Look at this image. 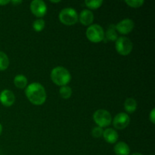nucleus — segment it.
<instances>
[{
  "label": "nucleus",
  "instance_id": "nucleus-4",
  "mask_svg": "<svg viewBox=\"0 0 155 155\" xmlns=\"http://www.w3.org/2000/svg\"><path fill=\"white\" fill-rule=\"evenodd\" d=\"M86 37L92 42H99L103 41L104 38V31L99 24H91L86 30Z\"/></svg>",
  "mask_w": 155,
  "mask_h": 155
},
{
  "label": "nucleus",
  "instance_id": "nucleus-3",
  "mask_svg": "<svg viewBox=\"0 0 155 155\" xmlns=\"http://www.w3.org/2000/svg\"><path fill=\"white\" fill-rule=\"evenodd\" d=\"M58 17L61 22L68 26L74 25L79 20V16L77 11L72 8H63L59 13Z\"/></svg>",
  "mask_w": 155,
  "mask_h": 155
},
{
  "label": "nucleus",
  "instance_id": "nucleus-15",
  "mask_svg": "<svg viewBox=\"0 0 155 155\" xmlns=\"http://www.w3.org/2000/svg\"><path fill=\"white\" fill-rule=\"evenodd\" d=\"M124 107L128 113H133L137 108V101L133 98H128L124 102Z\"/></svg>",
  "mask_w": 155,
  "mask_h": 155
},
{
  "label": "nucleus",
  "instance_id": "nucleus-14",
  "mask_svg": "<svg viewBox=\"0 0 155 155\" xmlns=\"http://www.w3.org/2000/svg\"><path fill=\"white\" fill-rule=\"evenodd\" d=\"M117 39L118 35L115 29V25L110 24L106 33H104V38L103 41L104 42H107V41H116Z\"/></svg>",
  "mask_w": 155,
  "mask_h": 155
},
{
  "label": "nucleus",
  "instance_id": "nucleus-13",
  "mask_svg": "<svg viewBox=\"0 0 155 155\" xmlns=\"http://www.w3.org/2000/svg\"><path fill=\"white\" fill-rule=\"evenodd\" d=\"M114 151L116 155H129L130 153V148L126 142H119L114 145Z\"/></svg>",
  "mask_w": 155,
  "mask_h": 155
},
{
  "label": "nucleus",
  "instance_id": "nucleus-10",
  "mask_svg": "<svg viewBox=\"0 0 155 155\" xmlns=\"http://www.w3.org/2000/svg\"><path fill=\"white\" fill-rule=\"evenodd\" d=\"M15 94L9 89H4L0 93V102L6 107H10L15 103Z\"/></svg>",
  "mask_w": 155,
  "mask_h": 155
},
{
  "label": "nucleus",
  "instance_id": "nucleus-6",
  "mask_svg": "<svg viewBox=\"0 0 155 155\" xmlns=\"http://www.w3.org/2000/svg\"><path fill=\"white\" fill-rule=\"evenodd\" d=\"M116 50L121 55H128L132 51H133V45L132 41L129 38L125 36H120L118 37L115 43Z\"/></svg>",
  "mask_w": 155,
  "mask_h": 155
},
{
  "label": "nucleus",
  "instance_id": "nucleus-9",
  "mask_svg": "<svg viewBox=\"0 0 155 155\" xmlns=\"http://www.w3.org/2000/svg\"><path fill=\"white\" fill-rule=\"evenodd\" d=\"M134 28V22L130 18H125L115 25L117 31L121 34H128Z\"/></svg>",
  "mask_w": 155,
  "mask_h": 155
},
{
  "label": "nucleus",
  "instance_id": "nucleus-20",
  "mask_svg": "<svg viewBox=\"0 0 155 155\" xmlns=\"http://www.w3.org/2000/svg\"><path fill=\"white\" fill-rule=\"evenodd\" d=\"M45 22L42 18H38L33 23V28L36 32H41L45 28Z\"/></svg>",
  "mask_w": 155,
  "mask_h": 155
},
{
  "label": "nucleus",
  "instance_id": "nucleus-18",
  "mask_svg": "<svg viewBox=\"0 0 155 155\" xmlns=\"http://www.w3.org/2000/svg\"><path fill=\"white\" fill-rule=\"evenodd\" d=\"M59 93H60L61 97L64 99H68L70 98L72 95V89L68 86H61L59 90Z\"/></svg>",
  "mask_w": 155,
  "mask_h": 155
},
{
  "label": "nucleus",
  "instance_id": "nucleus-19",
  "mask_svg": "<svg viewBox=\"0 0 155 155\" xmlns=\"http://www.w3.org/2000/svg\"><path fill=\"white\" fill-rule=\"evenodd\" d=\"M85 4L89 8L97 9L101 6L103 4L102 0H86L85 1Z\"/></svg>",
  "mask_w": 155,
  "mask_h": 155
},
{
  "label": "nucleus",
  "instance_id": "nucleus-24",
  "mask_svg": "<svg viewBox=\"0 0 155 155\" xmlns=\"http://www.w3.org/2000/svg\"><path fill=\"white\" fill-rule=\"evenodd\" d=\"M10 2L9 0H0V5H5Z\"/></svg>",
  "mask_w": 155,
  "mask_h": 155
},
{
  "label": "nucleus",
  "instance_id": "nucleus-16",
  "mask_svg": "<svg viewBox=\"0 0 155 155\" xmlns=\"http://www.w3.org/2000/svg\"><path fill=\"white\" fill-rule=\"evenodd\" d=\"M27 79L25 76L22 75V74H19L17 75L14 79V84L16 87L19 88V89H24L27 86Z\"/></svg>",
  "mask_w": 155,
  "mask_h": 155
},
{
  "label": "nucleus",
  "instance_id": "nucleus-22",
  "mask_svg": "<svg viewBox=\"0 0 155 155\" xmlns=\"http://www.w3.org/2000/svg\"><path fill=\"white\" fill-rule=\"evenodd\" d=\"M103 129L100 127H95L92 129V135L94 138H96V139H98V138L101 137L103 135Z\"/></svg>",
  "mask_w": 155,
  "mask_h": 155
},
{
  "label": "nucleus",
  "instance_id": "nucleus-23",
  "mask_svg": "<svg viewBox=\"0 0 155 155\" xmlns=\"http://www.w3.org/2000/svg\"><path fill=\"white\" fill-rule=\"evenodd\" d=\"M149 119L153 124H155V109L154 108H153L152 110H151V113H150Z\"/></svg>",
  "mask_w": 155,
  "mask_h": 155
},
{
  "label": "nucleus",
  "instance_id": "nucleus-17",
  "mask_svg": "<svg viewBox=\"0 0 155 155\" xmlns=\"http://www.w3.org/2000/svg\"><path fill=\"white\" fill-rule=\"evenodd\" d=\"M9 66V59L7 54L0 51V71H5Z\"/></svg>",
  "mask_w": 155,
  "mask_h": 155
},
{
  "label": "nucleus",
  "instance_id": "nucleus-26",
  "mask_svg": "<svg viewBox=\"0 0 155 155\" xmlns=\"http://www.w3.org/2000/svg\"><path fill=\"white\" fill-rule=\"evenodd\" d=\"M60 0H57V1H55V0H51V2H54V3H58V2H60Z\"/></svg>",
  "mask_w": 155,
  "mask_h": 155
},
{
  "label": "nucleus",
  "instance_id": "nucleus-7",
  "mask_svg": "<svg viewBox=\"0 0 155 155\" xmlns=\"http://www.w3.org/2000/svg\"><path fill=\"white\" fill-rule=\"evenodd\" d=\"M30 10L35 16L40 18L46 14V4L42 0H33L30 3Z\"/></svg>",
  "mask_w": 155,
  "mask_h": 155
},
{
  "label": "nucleus",
  "instance_id": "nucleus-25",
  "mask_svg": "<svg viewBox=\"0 0 155 155\" xmlns=\"http://www.w3.org/2000/svg\"><path fill=\"white\" fill-rule=\"evenodd\" d=\"M11 2H12L13 3V4H15V5L20 4V3L22 2V1H15V0H13V1H11Z\"/></svg>",
  "mask_w": 155,
  "mask_h": 155
},
{
  "label": "nucleus",
  "instance_id": "nucleus-2",
  "mask_svg": "<svg viewBox=\"0 0 155 155\" xmlns=\"http://www.w3.org/2000/svg\"><path fill=\"white\" fill-rule=\"evenodd\" d=\"M50 77L53 83L60 86H67L71 80V75L68 70L61 66L53 68Z\"/></svg>",
  "mask_w": 155,
  "mask_h": 155
},
{
  "label": "nucleus",
  "instance_id": "nucleus-12",
  "mask_svg": "<svg viewBox=\"0 0 155 155\" xmlns=\"http://www.w3.org/2000/svg\"><path fill=\"white\" fill-rule=\"evenodd\" d=\"M102 136L104 140L110 144L115 143L119 138L117 132L112 128H107L105 130H104Z\"/></svg>",
  "mask_w": 155,
  "mask_h": 155
},
{
  "label": "nucleus",
  "instance_id": "nucleus-28",
  "mask_svg": "<svg viewBox=\"0 0 155 155\" xmlns=\"http://www.w3.org/2000/svg\"><path fill=\"white\" fill-rule=\"evenodd\" d=\"M2 132V127L1 124H0V135H1Z\"/></svg>",
  "mask_w": 155,
  "mask_h": 155
},
{
  "label": "nucleus",
  "instance_id": "nucleus-21",
  "mask_svg": "<svg viewBox=\"0 0 155 155\" xmlns=\"http://www.w3.org/2000/svg\"><path fill=\"white\" fill-rule=\"evenodd\" d=\"M125 2L132 8H139L145 3L144 0H126Z\"/></svg>",
  "mask_w": 155,
  "mask_h": 155
},
{
  "label": "nucleus",
  "instance_id": "nucleus-8",
  "mask_svg": "<svg viewBox=\"0 0 155 155\" xmlns=\"http://www.w3.org/2000/svg\"><path fill=\"white\" fill-rule=\"evenodd\" d=\"M130 123V117L127 114L121 112L117 114L113 120V125L117 130L127 128Z\"/></svg>",
  "mask_w": 155,
  "mask_h": 155
},
{
  "label": "nucleus",
  "instance_id": "nucleus-27",
  "mask_svg": "<svg viewBox=\"0 0 155 155\" xmlns=\"http://www.w3.org/2000/svg\"><path fill=\"white\" fill-rule=\"evenodd\" d=\"M131 155H143V154H142L141 153L136 152V153H133V154H132Z\"/></svg>",
  "mask_w": 155,
  "mask_h": 155
},
{
  "label": "nucleus",
  "instance_id": "nucleus-11",
  "mask_svg": "<svg viewBox=\"0 0 155 155\" xmlns=\"http://www.w3.org/2000/svg\"><path fill=\"white\" fill-rule=\"evenodd\" d=\"M80 23L85 26H90L94 21V14L89 9H84L82 11L79 16Z\"/></svg>",
  "mask_w": 155,
  "mask_h": 155
},
{
  "label": "nucleus",
  "instance_id": "nucleus-5",
  "mask_svg": "<svg viewBox=\"0 0 155 155\" xmlns=\"http://www.w3.org/2000/svg\"><path fill=\"white\" fill-rule=\"evenodd\" d=\"M93 120L95 124L100 127H108L112 122L111 114L104 109H98L94 113Z\"/></svg>",
  "mask_w": 155,
  "mask_h": 155
},
{
  "label": "nucleus",
  "instance_id": "nucleus-1",
  "mask_svg": "<svg viewBox=\"0 0 155 155\" xmlns=\"http://www.w3.org/2000/svg\"><path fill=\"white\" fill-rule=\"evenodd\" d=\"M27 98L35 105H42L46 100L45 88L39 83H32L27 86L25 90Z\"/></svg>",
  "mask_w": 155,
  "mask_h": 155
}]
</instances>
